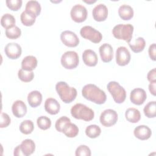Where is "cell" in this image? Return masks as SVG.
I'll use <instances>...</instances> for the list:
<instances>
[{"instance_id": "cell-1", "label": "cell", "mask_w": 156, "mask_h": 156, "mask_svg": "<svg viewBox=\"0 0 156 156\" xmlns=\"http://www.w3.org/2000/svg\"><path fill=\"white\" fill-rule=\"evenodd\" d=\"M82 94L86 99L97 104H102L107 99L105 92L92 83L85 85L82 88Z\"/></svg>"}, {"instance_id": "cell-2", "label": "cell", "mask_w": 156, "mask_h": 156, "mask_svg": "<svg viewBox=\"0 0 156 156\" xmlns=\"http://www.w3.org/2000/svg\"><path fill=\"white\" fill-rule=\"evenodd\" d=\"M55 90L61 100L66 104L73 102L77 96V90L75 88L69 87L63 81H60L55 85Z\"/></svg>"}, {"instance_id": "cell-3", "label": "cell", "mask_w": 156, "mask_h": 156, "mask_svg": "<svg viewBox=\"0 0 156 156\" xmlns=\"http://www.w3.org/2000/svg\"><path fill=\"white\" fill-rule=\"evenodd\" d=\"M72 116L77 119H83L85 121H91L94 116L93 110L82 104H76L71 108Z\"/></svg>"}, {"instance_id": "cell-4", "label": "cell", "mask_w": 156, "mask_h": 156, "mask_svg": "<svg viewBox=\"0 0 156 156\" xmlns=\"http://www.w3.org/2000/svg\"><path fill=\"white\" fill-rule=\"evenodd\" d=\"M133 32V26L130 24H119L113 30V36L118 40H123L128 43L130 42Z\"/></svg>"}, {"instance_id": "cell-5", "label": "cell", "mask_w": 156, "mask_h": 156, "mask_svg": "<svg viewBox=\"0 0 156 156\" xmlns=\"http://www.w3.org/2000/svg\"><path fill=\"white\" fill-rule=\"evenodd\" d=\"M107 88L115 102L121 104L125 101L126 98V90L118 82L111 81L107 84Z\"/></svg>"}, {"instance_id": "cell-6", "label": "cell", "mask_w": 156, "mask_h": 156, "mask_svg": "<svg viewBox=\"0 0 156 156\" xmlns=\"http://www.w3.org/2000/svg\"><path fill=\"white\" fill-rule=\"evenodd\" d=\"M60 61L62 65L65 68L72 69L76 68L79 65V55L75 51H66L62 55Z\"/></svg>"}, {"instance_id": "cell-7", "label": "cell", "mask_w": 156, "mask_h": 156, "mask_svg": "<svg viewBox=\"0 0 156 156\" xmlns=\"http://www.w3.org/2000/svg\"><path fill=\"white\" fill-rule=\"evenodd\" d=\"M80 34L83 38L89 40L94 43H99L102 38L101 33L90 26H85L82 27Z\"/></svg>"}, {"instance_id": "cell-8", "label": "cell", "mask_w": 156, "mask_h": 156, "mask_svg": "<svg viewBox=\"0 0 156 156\" xmlns=\"http://www.w3.org/2000/svg\"><path fill=\"white\" fill-rule=\"evenodd\" d=\"M118 115L116 111L112 109L104 110L100 116V122L105 127H110L116 124Z\"/></svg>"}, {"instance_id": "cell-9", "label": "cell", "mask_w": 156, "mask_h": 156, "mask_svg": "<svg viewBox=\"0 0 156 156\" xmlns=\"http://www.w3.org/2000/svg\"><path fill=\"white\" fill-rule=\"evenodd\" d=\"M70 15L73 21L76 23H82L87 19L88 13L87 9L83 5L76 4L72 7Z\"/></svg>"}, {"instance_id": "cell-10", "label": "cell", "mask_w": 156, "mask_h": 156, "mask_svg": "<svg viewBox=\"0 0 156 156\" xmlns=\"http://www.w3.org/2000/svg\"><path fill=\"white\" fill-rule=\"evenodd\" d=\"M62 42L68 47H76L79 43V39L77 35L70 30H65L60 34Z\"/></svg>"}, {"instance_id": "cell-11", "label": "cell", "mask_w": 156, "mask_h": 156, "mask_svg": "<svg viewBox=\"0 0 156 156\" xmlns=\"http://www.w3.org/2000/svg\"><path fill=\"white\" fill-rule=\"evenodd\" d=\"M130 53L127 48L119 46L116 51V62L119 66H125L127 65L130 60Z\"/></svg>"}, {"instance_id": "cell-12", "label": "cell", "mask_w": 156, "mask_h": 156, "mask_svg": "<svg viewBox=\"0 0 156 156\" xmlns=\"http://www.w3.org/2000/svg\"><path fill=\"white\" fill-rule=\"evenodd\" d=\"M4 52L6 55L10 59L19 58L22 52L21 47L16 43H9L5 46Z\"/></svg>"}, {"instance_id": "cell-13", "label": "cell", "mask_w": 156, "mask_h": 156, "mask_svg": "<svg viewBox=\"0 0 156 156\" xmlns=\"http://www.w3.org/2000/svg\"><path fill=\"white\" fill-rule=\"evenodd\" d=\"M147 94L145 90L143 88H136L132 90L130 95L131 102L138 105H140L144 103L146 99Z\"/></svg>"}, {"instance_id": "cell-14", "label": "cell", "mask_w": 156, "mask_h": 156, "mask_svg": "<svg viewBox=\"0 0 156 156\" xmlns=\"http://www.w3.org/2000/svg\"><path fill=\"white\" fill-rule=\"evenodd\" d=\"M93 16L96 21H104L108 16V9L104 4H99L96 5L93 9Z\"/></svg>"}, {"instance_id": "cell-15", "label": "cell", "mask_w": 156, "mask_h": 156, "mask_svg": "<svg viewBox=\"0 0 156 156\" xmlns=\"http://www.w3.org/2000/svg\"><path fill=\"white\" fill-rule=\"evenodd\" d=\"M100 56L102 62H110L113 57V50L112 46L108 43L102 44L99 49Z\"/></svg>"}, {"instance_id": "cell-16", "label": "cell", "mask_w": 156, "mask_h": 156, "mask_svg": "<svg viewBox=\"0 0 156 156\" xmlns=\"http://www.w3.org/2000/svg\"><path fill=\"white\" fill-rule=\"evenodd\" d=\"M133 134L136 138L141 140L149 139L152 135L151 129L145 125H140L135 128Z\"/></svg>"}, {"instance_id": "cell-17", "label": "cell", "mask_w": 156, "mask_h": 156, "mask_svg": "<svg viewBox=\"0 0 156 156\" xmlns=\"http://www.w3.org/2000/svg\"><path fill=\"white\" fill-rule=\"evenodd\" d=\"M82 60L88 66H94L97 65L98 58L96 52L91 49H86L82 54Z\"/></svg>"}, {"instance_id": "cell-18", "label": "cell", "mask_w": 156, "mask_h": 156, "mask_svg": "<svg viewBox=\"0 0 156 156\" xmlns=\"http://www.w3.org/2000/svg\"><path fill=\"white\" fill-rule=\"evenodd\" d=\"M12 111L15 117L22 118L27 113V106L23 101L17 100L13 102L12 106Z\"/></svg>"}, {"instance_id": "cell-19", "label": "cell", "mask_w": 156, "mask_h": 156, "mask_svg": "<svg viewBox=\"0 0 156 156\" xmlns=\"http://www.w3.org/2000/svg\"><path fill=\"white\" fill-rule=\"evenodd\" d=\"M44 109L51 115H56L60 111V105L55 99L49 98L45 101Z\"/></svg>"}, {"instance_id": "cell-20", "label": "cell", "mask_w": 156, "mask_h": 156, "mask_svg": "<svg viewBox=\"0 0 156 156\" xmlns=\"http://www.w3.org/2000/svg\"><path fill=\"white\" fill-rule=\"evenodd\" d=\"M27 101L29 105L33 108L39 106L42 101V94L37 90L30 92L27 96Z\"/></svg>"}, {"instance_id": "cell-21", "label": "cell", "mask_w": 156, "mask_h": 156, "mask_svg": "<svg viewBox=\"0 0 156 156\" xmlns=\"http://www.w3.org/2000/svg\"><path fill=\"white\" fill-rule=\"evenodd\" d=\"M20 148L24 156H29L35 151V144L32 140L26 139L22 141Z\"/></svg>"}, {"instance_id": "cell-22", "label": "cell", "mask_w": 156, "mask_h": 156, "mask_svg": "<svg viewBox=\"0 0 156 156\" xmlns=\"http://www.w3.org/2000/svg\"><path fill=\"white\" fill-rule=\"evenodd\" d=\"M37 59L33 55H27L25 57L21 62L22 69L26 71H32L37 66Z\"/></svg>"}, {"instance_id": "cell-23", "label": "cell", "mask_w": 156, "mask_h": 156, "mask_svg": "<svg viewBox=\"0 0 156 156\" xmlns=\"http://www.w3.org/2000/svg\"><path fill=\"white\" fill-rule=\"evenodd\" d=\"M118 14L122 20H129L133 16V10L131 6L123 4L118 9Z\"/></svg>"}, {"instance_id": "cell-24", "label": "cell", "mask_w": 156, "mask_h": 156, "mask_svg": "<svg viewBox=\"0 0 156 156\" xmlns=\"http://www.w3.org/2000/svg\"><path fill=\"white\" fill-rule=\"evenodd\" d=\"M125 117L129 122L136 123L140 120L141 114L138 109L135 108H129L125 112Z\"/></svg>"}, {"instance_id": "cell-25", "label": "cell", "mask_w": 156, "mask_h": 156, "mask_svg": "<svg viewBox=\"0 0 156 156\" xmlns=\"http://www.w3.org/2000/svg\"><path fill=\"white\" fill-rule=\"evenodd\" d=\"M62 133H63L67 137L74 138L78 135L79 128L76 124L69 122L65 124L62 130Z\"/></svg>"}, {"instance_id": "cell-26", "label": "cell", "mask_w": 156, "mask_h": 156, "mask_svg": "<svg viewBox=\"0 0 156 156\" xmlns=\"http://www.w3.org/2000/svg\"><path fill=\"white\" fill-rule=\"evenodd\" d=\"M36 16L26 10L23 11L20 16L21 21L26 26H31L35 22Z\"/></svg>"}, {"instance_id": "cell-27", "label": "cell", "mask_w": 156, "mask_h": 156, "mask_svg": "<svg viewBox=\"0 0 156 156\" xmlns=\"http://www.w3.org/2000/svg\"><path fill=\"white\" fill-rule=\"evenodd\" d=\"M129 46L133 52L138 53L143 51L146 46V42L143 37H138L133 43H129Z\"/></svg>"}, {"instance_id": "cell-28", "label": "cell", "mask_w": 156, "mask_h": 156, "mask_svg": "<svg viewBox=\"0 0 156 156\" xmlns=\"http://www.w3.org/2000/svg\"><path fill=\"white\" fill-rule=\"evenodd\" d=\"M41 10V5L40 3L37 1H29L26 5L25 10L33 13L36 16H38L40 14Z\"/></svg>"}, {"instance_id": "cell-29", "label": "cell", "mask_w": 156, "mask_h": 156, "mask_svg": "<svg viewBox=\"0 0 156 156\" xmlns=\"http://www.w3.org/2000/svg\"><path fill=\"white\" fill-rule=\"evenodd\" d=\"M15 17L10 13L4 14L1 19V24L2 26L6 29L15 26Z\"/></svg>"}, {"instance_id": "cell-30", "label": "cell", "mask_w": 156, "mask_h": 156, "mask_svg": "<svg viewBox=\"0 0 156 156\" xmlns=\"http://www.w3.org/2000/svg\"><path fill=\"white\" fill-rule=\"evenodd\" d=\"M145 116L149 118H154L156 115V102H149L143 109Z\"/></svg>"}, {"instance_id": "cell-31", "label": "cell", "mask_w": 156, "mask_h": 156, "mask_svg": "<svg viewBox=\"0 0 156 156\" xmlns=\"http://www.w3.org/2000/svg\"><path fill=\"white\" fill-rule=\"evenodd\" d=\"M19 129L22 133H24L25 135L30 134L34 130V123L31 120H24L20 124Z\"/></svg>"}, {"instance_id": "cell-32", "label": "cell", "mask_w": 156, "mask_h": 156, "mask_svg": "<svg viewBox=\"0 0 156 156\" xmlns=\"http://www.w3.org/2000/svg\"><path fill=\"white\" fill-rule=\"evenodd\" d=\"M101 133V128L96 124L90 125L88 127H87L85 129V133L87 136L91 138H97L100 135Z\"/></svg>"}, {"instance_id": "cell-33", "label": "cell", "mask_w": 156, "mask_h": 156, "mask_svg": "<svg viewBox=\"0 0 156 156\" xmlns=\"http://www.w3.org/2000/svg\"><path fill=\"white\" fill-rule=\"evenodd\" d=\"M19 79L24 82H29L33 80L34 73L32 71H26L23 69H20L18 73Z\"/></svg>"}, {"instance_id": "cell-34", "label": "cell", "mask_w": 156, "mask_h": 156, "mask_svg": "<svg viewBox=\"0 0 156 156\" xmlns=\"http://www.w3.org/2000/svg\"><path fill=\"white\" fill-rule=\"evenodd\" d=\"M37 123L38 127L41 130H47L51 126V121L50 118L46 116H41L38 118Z\"/></svg>"}, {"instance_id": "cell-35", "label": "cell", "mask_w": 156, "mask_h": 156, "mask_svg": "<svg viewBox=\"0 0 156 156\" xmlns=\"http://www.w3.org/2000/svg\"><path fill=\"white\" fill-rule=\"evenodd\" d=\"M21 34V29L16 26L5 30V35L10 39H16Z\"/></svg>"}, {"instance_id": "cell-36", "label": "cell", "mask_w": 156, "mask_h": 156, "mask_svg": "<svg viewBox=\"0 0 156 156\" xmlns=\"http://www.w3.org/2000/svg\"><path fill=\"white\" fill-rule=\"evenodd\" d=\"M69 122H71V120L67 116H63L60 117L55 122V127L56 130L60 132H62V130H63L64 126H65V124Z\"/></svg>"}, {"instance_id": "cell-37", "label": "cell", "mask_w": 156, "mask_h": 156, "mask_svg": "<svg viewBox=\"0 0 156 156\" xmlns=\"http://www.w3.org/2000/svg\"><path fill=\"white\" fill-rule=\"evenodd\" d=\"M7 6L13 11L18 10L22 5L21 0H7L6 1Z\"/></svg>"}, {"instance_id": "cell-38", "label": "cell", "mask_w": 156, "mask_h": 156, "mask_svg": "<svg viewBox=\"0 0 156 156\" xmlns=\"http://www.w3.org/2000/svg\"><path fill=\"white\" fill-rule=\"evenodd\" d=\"M75 154L76 156H90L91 151L88 146L80 145L76 149Z\"/></svg>"}, {"instance_id": "cell-39", "label": "cell", "mask_w": 156, "mask_h": 156, "mask_svg": "<svg viewBox=\"0 0 156 156\" xmlns=\"http://www.w3.org/2000/svg\"><path fill=\"white\" fill-rule=\"evenodd\" d=\"M10 122H11V119L10 116L7 113L1 112L0 127L1 128L7 127L10 124Z\"/></svg>"}, {"instance_id": "cell-40", "label": "cell", "mask_w": 156, "mask_h": 156, "mask_svg": "<svg viewBox=\"0 0 156 156\" xmlns=\"http://www.w3.org/2000/svg\"><path fill=\"white\" fill-rule=\"evenodd\" d=\"M155 49H156L155 43H153V44H152L149 46V50H148L149 55L150 58H151L152 60H154V61L155 60V54H156Z\"/></svg>"}, {"instance_id": "cell-41", "label": "cell", "mask_w": 156, "mask_h": 156, "mask_svg": "<svg viewBox=\"0 0 156 156\" xmlns=\"http://www.w3.org/2000/svg\"><path fill=\"white\" fill-rule=\"evenodd\" d=\"M156 71H155V68H153L151 71H149L147 75V80L150 82H156Z\"/></svg>"}, {"instance_id": "cell-42", "label": "cell", "mask_w": 156, "mask_h": 156, "mask_svg": "<svg viewBox=\"0 0 156 156\" xmlns=\"http://www.w3.org/2000/svg\"><path fill=\"white\" fill-rule=\"evenodd\" d=\"M155 85H156V82H151L150 84L149 85V91L154 96H155Z\"/></svg>"}, {"instance_id": "cell-43", "label": "cell", "mask_w": 156, "mask_h": 156, "mask_svg": "<svg viewBox=\"0 0 156 156\" xmlns=\"http://www.w3.org/2000/svg\"><path fill=\"white\" fill-rule=\"evenodd\" d=\"M13 154L14 155H16V156H23V154L21 150V148H20V145H18L17 146L15 149H14V152H13Z\"/></svg>"}, {"instance_id": "cell-44", "label": "cell", "mask_w": 156, "mask_h": 156, "mask_svg": "<svg viewBox=\"0 0 156 156\" xmlns=\"http://www.w3.org/2000/svg\"><path fill=\"white\" fill-rule=\"evenodd\" d=\"M84 2H85L86 3H88V4H91V3H94L96 2V1H84Z\"/></svg>"}]
</instances>
